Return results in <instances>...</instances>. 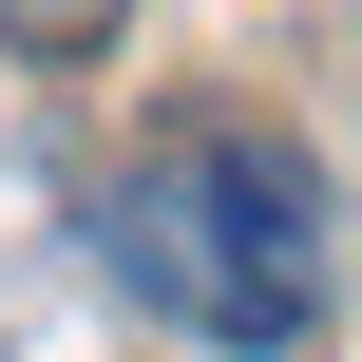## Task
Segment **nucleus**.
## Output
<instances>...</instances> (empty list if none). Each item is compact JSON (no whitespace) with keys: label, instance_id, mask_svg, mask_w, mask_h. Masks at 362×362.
<instances>
[{"label":"nucleus","instance_id":"f257e3e1","mask_svg":"<svg viewBox=\"0 0 362 362\" xmlns=\"http://www.w3.org/2000/svg\"><path fill=\"white\" fill-rule=\"evenodd\" d=\"M95 267L210 362H286L325 325V172L267 115H172L95 172Z\"/></svg>","mask_w":362,"mask_h":362},{"label":"nucleus","instance_id":"f03ea898","mask_svg":"<svg viewBox=\"0 0 362 362\" xmlns=\"http://www.w3.org/2000/svg\"><path fill=\"white\" fill-rule=\"evenodd\" d=\"M0 38H19V57H95V38H115V0H0Z\"/></svg>","mask_w":362,"mask_h":362}]
</instances>
